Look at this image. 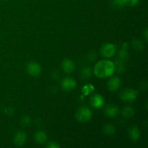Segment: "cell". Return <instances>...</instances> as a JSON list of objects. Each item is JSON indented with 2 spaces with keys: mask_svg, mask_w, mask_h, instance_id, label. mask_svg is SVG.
<instances>
[{
  "mask_svg": "<svg viewBox=\"0 0 148 148\" xmlns=\"http://www.w3.org/2000/svg\"><path fill=\"white\" fill-rule=\"evenodd\" d=\"M114 70V64L111 61L103 60L98 62L94 67V73L97 77L101 78L108 77L113 75Z\"/></svg>",
  "mask_w": 148,
  "mask_h": 148,
  "instance_id": "cell-1",
  "label": "cell"
},
{
  "mask_svg": "<svg viewBox=\"0 0 148 148\" xmlns=\"http://www.w3.org/2000/svg\"><path fill=\"white\" fill-rule=\"evenodd\" d=\"M91 117H92V112L89 108L86 107H82L77 111L76 118L80 122L88 121Z\"/></svg>",
  "mask_w": 148,
  "mask_h": 148,
  "instance_id": "cell-2",
  "label": "cell"
},
{
  "mask_svg": "<svg viewBox=\"0 0 148 148\" xmlns=\"http://www.w3.org/2000/svg\"><path fill=\"white\" fill-rule=\"evenodd\" d=\"M137 91L132 89L123 90L120 93V97L121 100L127 102H132L137 98Z\"/></svg>",
  "mask_w": 148,
  "mask_h": 148,
  "instance_id": "cell-3",
  "label": "cell"
},
{
  "mask_svg": "<svg viewBox=\"0 0 148 148\" xmlns=\"http://www.w3.org/2000/svg\"><path fill=\"white\" fill-rule=\"evenodd\" d=\"M101 54L103 56L106 58H111L115 54L116 51V47L112 43H106L104 44L101 48Z\"/></svg>",
  "mask_w": 148,
  "mask_h": 148,
  "instance_id": "cell-4",
  "label": "cell"
},
{
  "mask_svg": "<svg viewBox=\"0 0 148 148\" xmlns=\"http://www.w3.org/2000/svg\"><path fill=\"white\" fill-rule=\"evenodd\" d=\"M27 70L29 75L31 76H38L40 75V72H41V67L40 65L36 62H30L27 64Z\"/></svg>",
  "mask_w": 148,
  "mask_h": 148,
  "instance_id": "cell-5",
  "label": "cell"
},
{
  "mask_svg": "<svg viewBox=\"0 0 148 148\" xmlns=\"http://www.w3.org/2000/svg\"><path fill=\"white\" fill-rule=\"evenodd\" d=\"M62 86L64 90L71 91L76 87V82L72 78L66 77L64 79L62 82Z\"/></svg>",
  "mask_w": 148,
  "mask_h": 148,
  "instance_id": "cell-6",
  "label": "cell"
},
{
  "mask_svg": "<svg viewBox=\"0 0 148 148\" xmlns=\"http://www.w3.org/2000/svg\"><path fill=\"white\" fill-rule=\"evenodd\" d=\"M121 85V80L118 77H111L108 82V88L112 92H115L119 88Z\"/></svg>",
  "mask_w": 148,
  "mask_h": 148,
  "instance_id": "cell-7",
  "label": "cell"
},
{
  "mask_svg": "<svg viewBox=\"0 0 148 148\" xmlns=\"http://www.w3.org/2000/svg\"><path fill=\"white\" fill-rule=\"evenodd\" d=\"M90 103L92 105V106H93L94 108H99L103 105L104 99L101 95L96 94V95H93L90 98Z\"/></svg>",
  "mask_w": 148,
  "mask_h": 148,
  "instance_id": "cell-8",
  "label": "cell"
},
{
  "mask_svg": "<svg viewBox=\"0 0 148 148\" xmlns=\"http://www.w3.org/2000/svg\"><path fill=\"white\" fill-rule=\"evenodd\" d=\"M62 68H63V70L65 72L70 74L75 69V64H74V62L71 59H64L63 62H62Z\"/></svg>",
  "mask_w": 148,
  "mask_h": 148,
  "instance_id": "cell-9",
  "label": "cell"
},
{
  "mask_svg": "<svg viewBox=\"0 0 148 148\" xmlns=\"http://www.w3.org/2000/svg\"><path fill=\"white\" fill-rule=\"evenodd\" d=\"M118 113V107L113 104H109L108 106H107L105 109V114L108 117H115L116 116H117Z\"/></svg>",
  "mask_w": 148,
  "mask_h": 148,
  "instance_id": "cell-10",
  "label": "cell"
},
{
  "mask_svg": "<svg viewBox=\"0 0 148 148\" xmlns=\"http://www.w3.org/2000/svg\"><path fill=\"white\" fill-rule=\"evenodd\" d=\"M26 135L25 133L22 132H19L14 135V143L16 145L22 146L26 142Z\"/></svg>",
  "mask_w": 148,
  "mask_h": 148,
  "instance_id": "cell-11",
  "label": "cell"
},
{
  "mask_svg": "<svg viewBox=\"0 0 148 148\" xmlns=\"http://www.w3.org/2000/svg\"><path fill=\"white\" fill-rule=\"evenodd\" d=\"M35 140L38 143H43L44 142H46V139H47V136L46 134L43 131H37L35 134Z\"/></svg>",
  "mask_w": 148,
  "mask_h": 148,
  "instance_id": "cell-12",
  "label": "cell"
},
{
  "mask_svg": "<svg viewBox=\"0 0 148 148\" xmlns=\"http://www.w3.org/2000/svg\"><path fill=\"white\" fill-rule=\"evenodd\" d=\"M129 135L130 137L133 140H137L140 138V132L137 127H132L129 131Z\"/></svg>",
  "mask_w": 148,
  "mask_h": 148,
  "instance_id": "cell-13",
  "label": "cell"
},
{
  "mask_svg": "<svg viewBox=\"0 0 148 148\" xmlns=\"http://www.w3.org/2000/svg\"><path fill=\"white\" fill-rule=\"evenodd\" d=\"M114 64V69H116V71L118 72H119V73H123V72L125 71V64H124V62H123V61L120 60L119 59H117L116 61L115 64Z\"/></svg>",
  "mask_w": 148,
  "mask_h": 148,
  "instance_id": "cell-14",
  "label": "cell"
},
{
  "mask_svg": "<svg viewBox=\"0 0 148 148\" xmlns=\"http://www.w3.org/2000/svg\"><path fill=\"white\" fill-rule=\"evenodd\" d=\"M81 78L82 79H88L91 77V69L89 66H85L81 71Z\"/></svg>",
  "mask_w": 148,
  "mask_h": 148,
  "instance_id": "cell-15",
  "label": "cell"
},
{
  "mask_svg": "<svg viewBox=\"0 0 148 148\" xmlns=\"http://www.w3.org/2000/svg\"><path fill=\"white\" fill-rule=\"evenodd\" d=\"M119 59L124 62L128 59V52H127V48H124V46H123V48L120 50L119 53Z\"/></svg>",
  "mask_w": 148,
  "mask_h": 148,
  "instance_id": "cell-16",
  "label": "cell"
},
{
  "mask_svg": "<svg viewBox=\"0 0 148 148\" xmlns=\"http://www.w3.org/2000/svg\"><path fill=\"white\" fill-rule=\"evenodd\" d=\"M103 132L107 135H112L115 132V127L113 124H108L103 127Z\"/></svg>",
  "mask_w": 148,
  "mask_h": 148,
  "instance_id": "cell-17",
  "label": "cell"
},
{
  "mask_svg": "<svg viewBox=\"0 0 148 148\" xmlns=\"http://www.w3.org/2000/svg\"><path fill=\"white\" fill-rule=\"evenodd\" d=\"M134 109L132 107H126L123 110V116L124 118H130V117H132L134 115Z\"/></svg>",
  "mask_w": 148,
  "mask_h": 148,
  "instance_id": "cell-18",
  "label": "cell"
},
{
  "mask_svg": "<svg viewBox=\"0 0 148 148\" xmlns=\"http://www.w3.org/2000/svg\"><path fill=\"white\" fill-rule=\"evenodd\" d=\"M94 89H95V88H94V87L92 86V85H85V86L82 88V93H83V95H89L90 93H91V92L94 90Z\"/></svg>",
  "mask_w": 148,
  "mask_h": 148,
  "instance_id": "cell-19",
  "label": "cell"
},
{
  "mask_svg": "<svg viewBox=\"0 0 148 148\" xmlns=\"http://www.w3.org/2000/svg\"><path fill=\"white\" fill-rule=\"evenodd\" d=\"M133 46L137 51H142L143 49V43L141 42V40H138V39H135L133 41Z\"/></svg>",
  "mask_w": 148,
  "mask_h": 148,
  "instance_id": "cell-20",
  "label": "cell"
},
{
  "mask_svg": "<svg viewBox=\"0 0 148 148\" xmlns=\"http://www.w3.org/2000/svg\"><path fill=\"white\" fill-rule=\"evenodd\" d=\"M30 119L28 116H25L22 119L21 123L23 126H28L30 124Z\"/></svg>",
  "mask_w": 148,
  "mask_h": 148,
  "instance_id": "cell-21",
  "label": "cell"
},
{
  "mask_svg": "<svg viewBox=\"0 0 148 148\" xmlns=\"http://www.w3.org/2000/svg\"><path fill=\"white\" fill-rule=\"evenodd\" d=\"M124 4H128V5L134 6L138 3L139 0H123Z\"/></svg>",
  "mask_w": 148,
  "mask_h": 148,
  "instance_id": "cell-22",
  "label": "cell"
},
{
  "mask_svg": "<svg viewBox=\"0 0 148 148\" xmlns=\"http://www.w3.org/2000/svg\"><path fill=\"white\" fill-rule=\"evenodd\" d=\"M113 3L115 6L116 7H122L123 5H124V1L123 0H113Z\"/></svg>",
  "mask_w": 148,
  "mask_h": 148,
  "instance_id": "cell-23",
  "label": "cell"
},
{
  "mask_svg": "<svg viewBox=\"0 0 148 148\" xmlns=\"http://www.w3.org/2000/svg\"><path fill=\"white\" fill-rule=\"evenodd\" d=\"M47 147L49 148H59V145L55 142H49L47 145Z\"/></svg>",
  "mask_w": 148,
  "mask_h": 148,
  "instance_id": "cell-24",
  "label": "cell"
},
{
  "mask_svg": "<svg viewBox=\"0 0 148 148\" xmlns=\"http://www.w3.org/2000/svg\"><path fill=\"white\" fill-rule=\"evenodd\" d=\"M96 57H97L96 54H95V53H94V52H91V53H90V54L89 56H88V60H89V61H90L91 62H93V61L95 60V59H96Z\"/></svg>",
  "mask_w": 148,
  "mask_h": 148,
  "instance_id": "cell-25",
  "label": "cell"
},
{
  "mask_svg": "<svg viewBox=\"0 0 148 148\" xmlns=\"http://www.w3.org/2000/svg\"><path fill=\"white\" fill-rule=\"evenodd\" d=\"M145 39L147 40V30L146 29L145 31Z\"/></svg>",
  "mask_w": 148,
  "mask_h": 148,
  "instance_id": "cell-26",
  "label": "cell"
}]
</instances>
